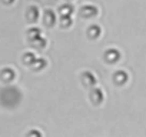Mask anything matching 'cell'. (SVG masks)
<instances>
[{"instance_id":"14","label":"cell","mask_w":146,"mask_h":137,"mask_svg":"<svg viewBox=\"0 0 146 137\" xmlns=\"http://www.w3.org/2000/svg\"><path fill=\"white\" fill-rule=\"evenodd\" d=\"M72 23H73L72 16H60V26H62L63 29L70 27V26H72Z\"/></svg>"},{"instance_id":"9","label":"cell","mask_w":146,"mask_h":137,"mask_svg":"<svg viewBox=\"0 0 146 137\" xmlns=\"http://www.w3.org/2000/svg\"><path fill=\"white\" fill-rule=\"evenodd\" d=\"M29 41H30V44H32L35 49H39V50L44 49V47H46V43H47L43 36H37V37H35V39H30Z\"/></svg>"},{"instance_id":"12","label":"cell","mask_w":146,"mask_h":137,"mask_svg":"<svg viewBox=\"0 0 146 137\" xmlns=\"http://www.w3.org/2000/svg\"><path fill=\"white\" fill-rule=\"evenodd\" d=\"M46 66H47V61L44 59H36L33 61V64H32V68L35 72H40V70H43Z\"/></svg>"},{"instance_id":"2","label":"cell","mask_w":146,"mask_h":137,"mask_svg":"<svg viewBox=\"0 0 146 137\" xmlns=\"http://www.w3.org/2000/svg\"><path fill=\"white\" fill-rule=\"evenodd\" d=\"M120 51L117 50V49H108L106 51H105V60H106V63H110V64H115V63H117L119 60H120Z\"/></svg>"},{"instance_id":"16","label":"cell","mask_w":146,"mask_h":137,"mask_svg":"<svg viewBox=\"0 0 146 137\" xmlns=\"http://www.w3.org/2000/svg\"><path fill=\"white\" fill-rule=\"evenodd\" d=\"M3 3H6V5H13L15 0H3Z\"/></svg>"},{"instance_id":"1","label":"cell","mask_w":146,"mask_h":137,"mask_svg":"<svg viewBox=\"0 0 146 137\" xmlns=\"http://www.w3.org/2000/svg\"><path fill=\"white\" fill-rule=\"evenodd\" d=\"M89 99H90V101H92L95 106H99V104H102L103 100H105V93H103L102 89L93 87V89L90 90V96H89Z\"/></svg>"},{"instance_id":"15","label":"cell","mask_w":146,"mask_h":137,"mask_svg":"<svg viewBox=\"0 0 146 137\" xmlns=\"http://www.w3.org/2000/svg\"><path fill=\"white\" fill-rule=\"evenodd\" d=\"M37 36H42V30H40L39 27H30V29L27 30V37H29V40H30V39H35V37H37Z\"/></svg>"},{"instance_id":"4","label":"cell","mask_w":146,"mask_h":137,"mask_svg":"<svg viewBox=\"0 0 146 137\" xmlns=\"http://www.w3.org/2000/svg\"><path fill=\"white\" fill-rule=\"evenodd\" d=\"M82 83L86 87H95L98 84V79L92 72H83L82 73Z\"/></svg>"},{"instance_id":"8","label":"cell","mask_w":146,"mask_h":137,"mask_svg":"<svg viewBox=\"0 0 146 137\" xmlns=\"http://www.w3.org/2000/svg\"><path fill=\"white\" fill-rule=\"evenodd\" d=\"M0 77H2V80H5L6 83H12L15 80V77H16V73H15L13 68L5 67L2 70V73H0Z\"/></svg>"},{"instance_id":"13","label":"cell","mask_w":146,"mask_h":137,"mask_svg":"<svg viewBox=\"0 0 146 137\" xmlns=\"http://www.w3.org/2000/svg\"><path fill=\"white\" fill-rule=\"evenodd\" d=\"M36 59H37V57L35 56V53H33V51H27V53H25V54H23V61H25V64L32 66V64H33V61H35Z\"/></svg>"},{"instance_id":"17","label":"cell","mask_w":146,"mask_h":137,"mask_svg":"<svg viewBox=\"0 0 146 137\" xmlns=\"http://www.w3.org/2000/svg\"><path fill=\"white\" fill-rule=\"evenodd\" d=\"M29 134H30V136H40V133H37V131H30Z\"/></svg>"},{"instance_id":"10","label":"cell","mask_w":146,"mask_h":137,"mask_svg":"<svg viewBox=\"0 0 146 137\" xmlns=\"http://www.w3.org/2000/svg\"><path fill=\"white\" fill-rule=\"evenodd\" d=\"M73 13H75V7H73V5H70V3L62 5L59 7V14L60 16H72Z\"/></svg>"},{"instance_id":"6","label":"cell","mask_w":146,"mask_h":137,"mask_svg":"<svg viewBox=\"0 0 146 137\" xmlns=\"http://www.w3.org/2000/svg\"><path fill=\"white\" fill-rule=\"evenodd\" d=\"M43 22L47 27H53L56 24V13L52 10V9H47L44 10V14H43Z\"/></svg>"},{"instance_id":"3","label":"cell","mask_w":146,"mask_h":137,"mask_svg":"<svg viewBox=\"0 0 146 137\" xmlns=\"http://www.w3.org/2000/svg\"><path fill=\"white\" fill-rule=\"evenodd\" d=\"M98 13H99V10H98V7L93 6V5H86V6H83V7L80 9V16H82L83 19L96 17Z\"/></svg>"},{"instance_id":"11","label":"cell","mask_w":146,"mask_h":137,"mask_svg":"<svg viewBox=\"0 0 146 137\" xmlns=\"http://www.w3.org/2000/svg\"><path fill=\"white\" fill-rule=\"evenodd\" d=\"M100 33H102V29H100L98 24H92V26L88 29V36H89L90 39H98V37L100 36Z\"/></svg>"},{"instance_id":"5","label":"cell","mask_w":146,"mask_h":137,"mask_svg":"<svg viewBox=\"0 0 146 137\" xmlns=\"http://www.w3.org/2000/svg\"><path fill=\"white\" fill-rule=\"evenodd\" d=\"M39 7L37 6H29L27 7V12H26V19L30 22V23H36L39 20Z\"/></svg>"},{"instance_id":"7","label":"cell","mask_w":146,"mask_h":137,"mask_svg":"<svg viewBox=\"0 0 146 137\" xmlns=\"http://www.w3.org/2000/svg\"><path fill=\"white\" fill-rule=\"evenodd\" d=\"M127 80H129V74H127L126 72H123V70H117V72L113 74V82H115V84H117V86L126 84Z\"/></svg>"}]
</instances>
